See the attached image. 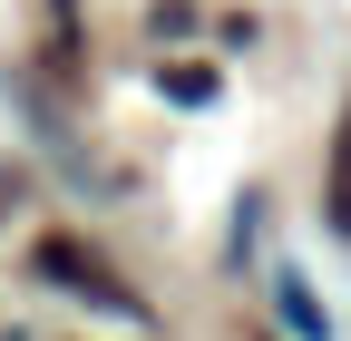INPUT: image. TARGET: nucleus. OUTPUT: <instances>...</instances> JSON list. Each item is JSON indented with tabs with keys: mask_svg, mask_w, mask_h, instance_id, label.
I'll list each match as a JSON object with an SVG mask.
<instances>
[{
	"mask_svg": "<svg viewBox=\"0 0 351 341\" xmlns=\"http://www.w3.org/2000/svg\"><path fill=\"white\" fill-rule=\"evenodd\" d=\"M29 273H49L59 292H88V303H108V312H127V322H137V292H127V283H108V264H98L88 244H69V234H39V244H29Z\"/></svg>",
	"mask_w": 351,
	"mask_h": 341,
	"instance_id": "f257e3e1",
	"label": "nucleus"
},
{
	"mask_svg": "<svg viewBox=\"0 0 351 341\" xmlns=\"http://www.w3.org/2000/svg\"><path fill=\"white\" fill-rule=\"evenodd\" d=\"M274 303H283V322H293V331H302V341H322V303H313V292H302V283H293V273H283V283H274Z\"/></svg>",
	"mask_w": 351,
	"mask_h": 341,
	"instance_id": "7ed1b4c3",
	"label": "nucleus"
},
{
	"mask_svg": "<svg viewBox=\"0 0 351 341\" xmlns=\"http://www.w3.org/2000/svg\"><path fill=\"white\" fill-rule=\"evenodd\" d=\"M322 215H332V234H351V117H341V137H332V186H322Z\"/></svg>",
	"mask_w": 351,
	"mask_h": 341,
	"instance_id": "f03ea898",
	"label": "nucleus"
},
{
	"mask_svg": "<svg viewBox=\"0 0 351 341\" xmlns=\"http://www.w3.org/2000/svg\"><path fill=\"white\" fill-rule=\"evenodd\" d=\"M166 98H186V108H205V98H215V78H205V68H166Z\"/></svg>",
	"mask_w": 351,
	"mask_h": 341,
	"instance_id": "20e7f679",
	"label": "nucleus"
}]
</instances>
